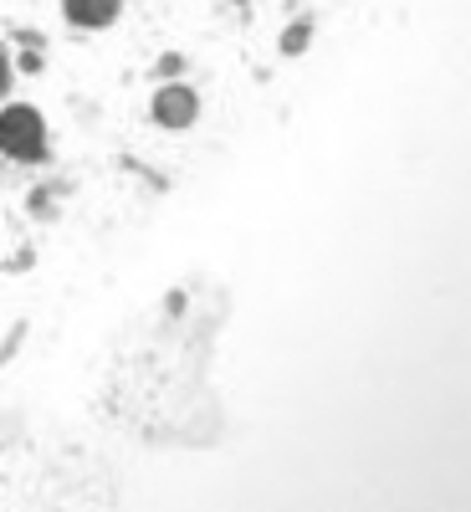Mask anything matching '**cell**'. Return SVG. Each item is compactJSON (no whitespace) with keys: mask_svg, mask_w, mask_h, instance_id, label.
Wrapping results in <instances>:
<instances>
[{"mask_svg":"<svg viewBox=\"0 0 471 512\" xmlns=\"http://www.w3.org/2000/svg\"><path fill=\"white\" fill-rule=\"evenodd\" d=\"M0 144H6V149H21V154H31V149H36V123H31L26 113H11L6 123H0Z\"/></svg>","mask_w":471,"mask_h":512,"instance_id":"6da1fadb","label":"cell"}]
</instances>
